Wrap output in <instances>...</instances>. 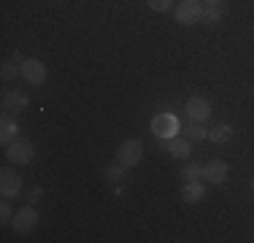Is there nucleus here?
I'll use <instances>...</instances> for the list:
<instances>
[{
    "label": "nucleus",
    "mask_w": 254,
    "mask_h": 243,
    "mask_svg": "<svg viewBox=\"0 0 254 243\" xmlns=\"http://www.w3.org/2000/svg\"><path fill=\"white\" fill-rule=\"evenodd\" d=\"M141 157H143V141L141 138H127V141L119 143V149H117V162L122 168H135L138 162H141Z\"/></svg>",
    "instance_id": "f257e3e1"
},
{
    "label": "nucleus",
    "mask_w": 254,
    "mask_h": 243,
    "mask_svg": "<svg viewBox=\"0 0 254 243\" xmlns=\"http://www.w3.org/2000/svg\"><path fill=\"white\" fill-rule=\"evenodd\" d=\"M38 211L33 208V205H25V208H19L14 214V219H11V227H14V233L16 235H27V233H33L35 227H38Z\"/></svg>",
    "instance_id": "f03ea898"
},
{
    "label": "nucleus",
    "mask_w": 254,
    "mask_h": 243,
    "mask_svg": "<svg viewBox=\"0 0 254 243\" xmlns=\"http://www.w3.org/2000/svg\"><path fill=\"white\" fill-rule=\"evenodd\" d=\"M205 8L200 5V0H181L176 5V22L184 24V27H190V24H197L203 19Z\"/></svg>",
    "instance_id": "7ed1b4c3"
},
{
    "label": "nucleus",
    "mask_w": 254,
    "mask_h": 243,
    "mask_svg": "<svg viewBox=\"0 0 254 243\" xmlns=\"http://www.w3.org/2000/svg\"><path fill=\"white\" fill-rule=\"evenodd\" d=\"M160 149L162 151H168L171 157H176V160H190V154H192V141L187 135H173V138H162L160 141Z\"/></svg>",
    "instance_id": "20e7f679"
},
{
    "label": "nucleus",
    "mask_w": 254,
    "mask_h": 243,
    "mask_svg": "<svg viewBox=\"0 0 254 243\" xmlns=\"http://www.w3.org/2000/svg\"><path fill=\"white\" fill-rule=\"evenodd\" d=\"M0 194H3L5 200H14L22 194V176L14 173L11 168L0 170Z\"/></svg>",
    "instance_id": "39448f33"
},
{
    "label": "nucleus",
    "mask_w": 254,
    "mask_h": 243,
    "mask_svg": "<svg viewBox=\"0 0 254 243\" xmlns=\"http://www.w3.org/2000/svg\"><path fill=\"white\" fill-rule=\"evenodd\" d=\"M5 157H8L14 165H27V162H33L35 149L30 141H19V138H16L11 146H5Z\"/></svg>",
    "instance_id": "423d86ee"
},
{
    "label": "nucleus",
    "mask_w": 254,
    "mask_h": 243,
    "mask_svg": "<svg viewBox=\"0 0 254 243\" xmlns=\"http://www.w3.org/2000/svg\"><path fill=\"white\" fill-rule=\"evenodd\" d=\"M19 73L27 84H33V87H41V84L46 81V65L41 62V60H25V62L19 65Z\"/></svg>",
    "instance_id": "0eeeda50"
},
{
    "label": "nucleus",
    "mask_w": 254,
    "mask_h": 243,
    "mask_svg": "<svg viewBox=\"0 0 254 243\" xmlns=\"http://www.w3.org/2000/svg\"><path fill=\"white\" fill-rule=\"evenodd\" d=\"M184 111H187V117H190V122H205L211 117V103L205 100L203 95H192L190 100H187Z\"/></svg>",
    "instance_id": "6e6552de"
},
{
    "label": "nucleus",
    "mask_w": 254,
    "mask_h": 243,
    "mask_svg": "<svg viewBox=\"0 0 254 243\" xmlns=\"http://www.w3.org/2000/svg\"><path fill=\"white\" fill-rule=\"evenodd\" d=\"M179 130V122L171 114H157L152 119V132L157 138H173V132Z\"/></svg>",
    "instance_id": "1a4fd4ad"
},
{
    "label": "nucleus",
    "mask_w": 254,
    "mask_h": 243,
    "mask_svg": "<svg viewBox=\"0 0 254 243\" xmlns=\"http://www.w3.org/2000/svg\"><path fill=\"white\" fill-rule=\"evenodd\" d=\"M227 162L225 160H211L208 165H203V181L205 184H225L227 179Z\"/></svg>",
    "instance_id": "9d476101"
},
{
    "label": "nucleus",
    "mask_w": 254,
    "mask_h": 243,
    "mask_svg": "<svg viewBox=\"0 0 254 243\" xmlns=\"http://www.w3.org/2000/svg\"><path fill=\"white\" fill-rule=\"evenodd\" d=\"M205 197V181L200 179H192V181H184V189H181V200L187 205H195Z\"/></svg>",
    "instance_id": "9b49d317"
},
{
    "label": "nucleus",
    "mask_w": 254,
    "mask_h": 243,
    "mask_svg": "<svg viewBox=\"0 0 254 243\" xmlns=\"http://www.w3.org/2000/svg\"><path fill=\"white\" fill-rule=\"evenodd\" d=\"M0 127H3V130H0V143L3 146H11L16 138H19V124H16V119H11L8 114H3Z\"/></svg>",
    "instance_id": "f8f14e48"
},
{
    "label": "nucleus",
    "mask_w": 254,
    "mask_h": 243,
    "mask_svg": "<svg viewBox=\"0 0 254 243\" xmlns=\"http://www.w3.org/2000/svg\"><path fill=\"white\" fill-rule=\"evenodd\" d=\"M30 106V97L25 95V92H5V97H3V108L5 111H25V108Z\"/></svg>",
    "instance_id": "ddd939ff"
},
{
    "label": "nucleus",
    "mask_w": 254,
    "mask_h": 243,
    "mask_svg": "<svg viewBox=\"0 0 254 243\" xmlns=\"http://www.w3.org/2000/svg\"><path fill=\"white\" fill-rule=\"evenodd\" d=\"M233 127L230 124H216V127H211L208 130V141L211 143H216V146H225L227 141H233Z\"/></svg>",
    "instance_id": "4468645a"
},
{
    "label": "nucleus",
    "mask_w": 254,
    "mask_h": 243,
    "mask_svg": "<svg viewBox=\"0 0 254 243\" xmlns=\"http://www.w3.org/2000/svg\"><path fill=\"white\" fill-rule=\"evenodd\" d=\"M187 138H190V141H208V127H205L203 122H192V124L187 127Z\"/></svg>",
    "instance_id": "2eb2a0df"
},
{
    "label": "nucleus",
    "mask_w": 254,
    "mask_h": 243,
    "mask_svg": "<svg viewBox=\"0 0 254 243\" xmlns=\"http://www.w3.org/2000/svg\"><path fill=\"white\" fill-rule=\"evenodd\" d=\"M181 179H184V181L203 179V165H197V162H187V165L181 168Z\"/></svg>",
    "instance_id": "dca6fc26"
},
{
    "label": "nucleus",
    "mask_w": 254,
    "mask_h": 243,
    "mask_svg": "<svg viewBox=\"0 0 254 243\" xmlns=\"http://www.w3.org/2000/svg\"><path fill=\"white\" fill-rule=\"evenodd\" d=\"M222 16H225V14H222L219 5H208V8H205V14H203V19L208 22V24H219Z\"/></svg>",
    "instance_id": "f3484780"
},
{
    "label": "nucleus",
    "mask_w": 254,
    "mask_h": 243,
    "mask_svg": "<svg viewBox=\"0 0 254 243\" xmlns=\"http://www.w3.org/2000/svg\"><path fill=\"white\" fill-rule=\"evenodd\" d=\"M125 170H127V168H122V165L117 162V165H111V168L103 170V176H106V181H119V179L125 176Z\"/></svg>",
    "instance_id": "a211bd4d"
},
{
    "label": "nucleus",
    "mask_w": 254,
    "mask_h": 243,
    "mask_svg": "<svg viewBox=\"0 0 254 243\" xmlns=\"http://www.w3.org/2000/svg\"><path fill=\"white\" fill-rule=\"evenodd\" d=\"M11 219H14V211H11V205H8V200L3 197V205H0V222L3 224H8Z\"/></svg>",
    "instance_id": "6ab92c4d"
},
{
    "label": "nucleus",
    "mask_w": 254,
    "mask_h": 243,
    "mask_svg": "<svg viewBox=\"0 0 254 243\" xmlns=\"http://www.w3.org/2000/svg\"><path fill=\"white\" fill-rule=\"evenodd\" d=\"M171 3H173V0H149V8L157 11V14H162V11L171 8Z\"/></svg>",
    "instance_id": "aec40b11"
},
{
    "label": "nucleus",
    "mask_w": 254,
    "mask_h": 243,
    "mask_svg": "<svg viewBox=\"0 0 254 243\" xmlns=\"http://www.w3.org/2000/svg\"><path fill=\"white\" fill-rule=\"evenodd\" d=\"M41 194H44V189H41V186H33V189H30V194H27V203L33 205V203H38L41 200Z\"/></svg>",
    "instance_id": "412c9836"
},
{
    "label": "nucleus",
    "mask_w": 254,
    "mask_h": 243,
    "mask_svg": "<svg viewBox=\"0 0 254 243\" xmlns=\"http://www.w3.org/2000/svg\"><path fill=\"white\" fill-rule=\"evenodd\" d=\"M14 76H16V68H14L11 62H5V65H3V81H11Z\"/></svg>",
    "instance_id": "4be33fe9"
},
{
    "label": "nucleus",
    "mask_w": 254,
    "mask_h": 243,
    "mask_svg": "<svg viewBox=\"0 0 254 243\" xmlns=\"http://www.w3.org/2000/svg\"><path fill=\"white\" fill-rule=\"evenodd\" d=\"M205 3H208V5H219L222 0H205Z\"/></svg>",
    "instance_id": "5701e85b"
},
{
    "label": "nucleus",
    "mask_w": 254,
    "mask_h": 243,
    "mask_svg": "<svg viewBox=\"0 0 254 243\" xmlns=\"http://www.w3.org/2000/svg\"><path fill=\"white\" fill-rule=\"evenodd\" d=\"M249 189H252V194H254V179H252V184H249Z\"/></svg>",
    "instance_id": "b1692460"
}]
</instances>
